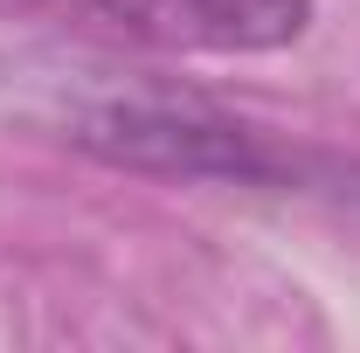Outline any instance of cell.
Instances as JSON below:
<instances>
[{"label": "cell", "instance_id": "1", "mask_svg": "<svg viewBox=\"0 0 360 353\" xmlns=\"http://www.w3.org/2000/svg\"><path fill=\"white\" fill-rule=\"evenodd\" d=\"M77 146L111 160V167H132V174H180V180H229V187H270V194H291V187H340L354 167L305 153V146H284V139L257 132L243 118H229L215 104H194V97H153V104H97L77 118Z\"/></svg>", "mask_w": 360, "mask_h": 353}, {"label": "cell", "instance_id": "2", "mask_svg": "<svg viewBox=\"0 0 360 353\" xmlns=\"http://www.w3.org/2000/svg\"><path fill=\"white\" fill-rule=\"evenodd\" d=\"M118 35L201 56H264L312 28V0H77Z\"/></svg>", "mask_w": 360, "mask_h": 353}]
</instances>
